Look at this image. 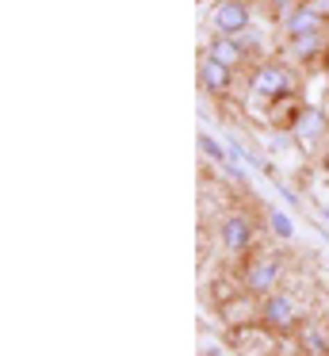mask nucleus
Instances as JSON below:
<instances>
[{"mask_svg": "<svg viewBox=\"0 0 329 356\" xmlns=\"http://www.w3.org/2000/svg\"><path fill=\"white\" fill-rule=\"evenodd\" d=\"M245 284H249L252 291H272V284H275V264H272V261L249 264V276H245Z\"/></svg>", "mask_w": 329, "mask_h": 356, "instance_id": "7", "label": "nucleus"}, {"mask_svg": "<svg viewBox=\"0 0 329 356\" xmlns=\"http://www.w3.org/2000/svg\"><path fill=\"white\" fill-rule=\"evenodd\" d=\"M214 27L234 39V35H241L249 27V8H245L241 0H222L218 8H214Z\"/></svg>", "mask_w": 329, "mask_h": 356, "instance_id": "1", "label": "nucleus"}, {"mask_svg": "<svg viewBox=\"0 0 329 356\" xmlns=\"http://www.w3.org/2000/svg\"><path fill=\"white\" fill-rule=\"evenodd\" d=\"M321 127H326V119H321V111L306 108L303 115H298V123H295V134H298L303 142H310V138H318V134H321Z\"/></svg>", "mask_w": 329, "mask_h": 356, "instance_id": "9", "label": "nucleus"}, {"mask_svg": "<svg viewBox=\"0 0 329 356\" xmlns=\"http://www.w3.org/2000/svg\"><path fill=\"white\" fill-rule=\"evenodd\" d=\"M252 88L264 96H287L291 92V73L283 65H264V70L252 77Z\"/></svg>", "mask_w": 329, "mask_h": 356, "instance_id": "2", "label": "nucleus"}, {"mask_svg": "<svg viewBox=\"0 0 329 356\" xmlns=\"http://www.w3.org/2000/svg\"><path fill=\"white\" fill-rule=\"evenodd\" d=\"M264 318L272 325H291V322H295V302L283 299V295H275V299L264 302Z\"/></svg>", "mask_w": 329, "mask_h": 356, "instance_id": "8", "label": "nucleus"}, {"mask_svg": "<svg viewBox=\"0 0 329 356\" xmlns=\"http://www.w3.org/2000/svg\"><path fill=\"white\" fill-rule=\"evenodd\" d=\"M207 58H214V62H222V65H230V70H234V65L241 62V47H237V42L230 39V35H222V39H214V42H211Z\"/></svg>", "mask_w": 329, "mask_h": 356, "instance_id": "6", "label": "nucleus"}, {"mask_svg": "<svg viewBox=\"0 0 329 356\" xmlns=\"http://www.w3.org/2000/svg\"><path fill=\"white\" fill-rule=\"evenodd\" d=\"M272 226H275V234H280V238H291V222L280 215V211H272Z\"/></svg>", "mask_w": 329, "mask_h": 356, "instance_id": "11", "label": "nucleus"}, {"mask_svg": "<svg viewBox=\"0 0 329 356\" xmlns=\"http://www.w3.org/2000/svg\"><path fill=\"white\" fill-rule=\"evenodd\" d=\"M249 238H252V230H249V222H245L241 215H230L226 222H222V241H226L230 249H245Z\"/></svg>", "mask_w": 329, "mask_h": 356, "instance_id": "4", "label": "nucleus"}, {"mask_svg": "<svg viewBox=\"0 0 329 356\" xmlns=\"http://www.w3.org/2000/svg\"><path fill=\"white\" fill-rule=\"evenodd\" d=\"M287 31L291 39H314V35H321V16L314 8H295L287 19Z\"/></svg>", "mask_w": 329, "mask_h": 356, "instance_id": "3", "label": "nucleus"}, {"mask_svg": "<svg viewBox=\"0 0 329 356\" xmlns=\"http://www.w3.org/2000/svg\"><path fill=\"white\" fill-rule=\"evenodd\" d=\"M199 77H203V85L211 88V92H222V88L230 85V65L214 62V58H207L203 65H199Z\"/></svg>", "mask_w": 329, "mask_h": 356, "instance_id": "5", "label": "nucleus"}, {"mask_svg": "<svg viewBox=\"0 0 329 356\" xmlns=\"http://www.w3.org/2000/svg\"><path fill=\"white\" fill-rule=\"evenodd\" d=\"M272 4H291V0H272Z\"/></svg>", "mask_w": 329, "mask_h": 356, "instance_id": "12", "label": "nucleus"}, {"mask_svg": "<svg viewBox=\"0 0 329 356\" xmlns=\"http://www.w3.org/2000/svg\"><path fill=\"white\" fill-rule=\"evenodd\" d=\"M199 146H203V154H207V157H214V161H226V154H222V146L211 138V134H203V138H199Z\"/></svg>", "mask_w": 329, "mask_h": 356, "instance_id": "10", "label": "nucleus"}]
</instances>
